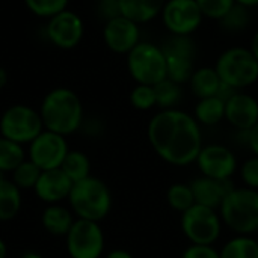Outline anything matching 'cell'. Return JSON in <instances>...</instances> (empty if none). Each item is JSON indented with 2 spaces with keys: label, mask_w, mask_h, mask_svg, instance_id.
Instances as JSON below:
<instances>
[{
  "label": "cell",
  "mask_w": 258,
  "mask_h": 258,
  "mask_svg": "<svg viewBox=\"0 0 258 258\" xmlns=\"http://www.w3.org/2000/svg\"><path fill=\"white\" fill-rule=\"evenodd\" d=\"M148 141L165 162L175 166L197 162L203 150L198 121L195 116L178 109L160 110L150 119Z\"/></svg>",
  "instance_id": "obj_1"
},
{
  "label": "cell",
  "mask_w": 258,
  "mask_h": 258,
  "mask_svg": "<svg viewBox=\"0 0 258 258\" xmlns=\"http://www.w3.org/2000/svg\"><path fill=\"white\" fill-rule=\"evenodd\" d=\"M39 115L45 130L68 136L82 127L83 104L74 91L54 88L44 97Z\"/></svg>",
  "instance_id": "obj_2"
},
{
  "label": "cell",
  "mask_w": 258,
  "mask_h": 258,
  "mask_svg": "<svg viewBox=\"0 0 258 258\" xmlns=\"http://www.w3.org/2000/svg\"><path fill=\"white\" fill-rule=\"evenodd\" d=\"M68 200L71 209L79 216V219L94 222L106 218L112 206V198L107 186L101 180L91 175L73 184Z\"/></svg>",
  "instance_id": "obj_3"
},
{
  "label": "cell",
  "mask_w": 258,
  "mask_h": 258,
  "mask_svg": "<svg viewBox=\"0 0 258 258\" xmlns=\"http://www.w3.org/2000/svg\"><path fill=\"white\" fill-rule=\"evenodd\" d=\"M222 221L236 233L246 236L258 231V190L233 189L221 204Z\"/></svg>",
  "instance_id": "obj_4"
},
{
  "label": "cell",
  "mask_w": 258,
  "mask_h": 258,
  "mask_svg": "<svg viewBox=\"0 0 258 258\" xmlns=\"http://www.w3.org/2000/svg\"><path fill=\"white\" fill-rule=\"evenodd\" d=\"M215 70L222 83L236 91H242L258 80V60L246 47L224 50L215 63Z\"/></svg>",
  "instance_id": "obj_5"
},
{
  "label": "cell",
  "mask_w": 258,
  "mask_h": 258,
  "mask_svg": "<svg viewBox=\"0 0 258 258\" xmlns=\"http://www.w3.org/2000/svg\"><path fill=\"white\" fill-rule=\"evenodd\" d=\"M127 70L138 85L154 86L166 79V57L160 45L141 41L127 54Z\"/></svg>",
  "instance_id": "obj_6"
},
{
  "label": "cell",
  "mask_w": 258,
  "mask_h": 258,
  "mask_svg": "<svg viewBox=\"0 0 258 258\" xmlns=\"http://www.w3.org/2000/svg\"><path fill=\"white\" fill-rule=\"evenodd\" d=\"M42 130L44 124L39 112L26 104H14L8 107L0 118L2 136L20 145L30 144Z\"/></svg>",
  "instance_id": "obj_7"
},
{
  "label": "cell",
  "mask_w": 258,
  "mask_h": 258,
  "mask_svg": "<svg viewBox=\"0 0 258 258\" xmlns=\"http://www.w3.org/2000/svg\"><path fill=\"white\" fill-rule=\"evenodd\" d=\"M181 230L192 245H213L221 234V218L215 209L195 204L183 212Z\"/></svg>",
  "instance_id": "obj_8"
},
{
  "label": "cell",
  "mask_w": 258,
  "mask_h": 258,
  "mask_svg": "<svg viewBox=\"0 0 258 258\" xmlns=\"http://www.w3.org/2000/svg\"><path fill=\"white\" fill-rule=\"evenodd\" d=\"M67 248L71 258H100L104 249V236L98 222L74 221L67 234Z\"/></svg>",
  "instance_id": "obj_9"
},
{
  "label": "cell",
  "mask_w": 258,
  "mask_h": 258,
  "mask_svg": "<svg viewBox=\"0 0 258 258\" xmlns=\"http://www.w3.org/2000/svg\"><path fill=\"white\" fill-rule=\"evenodd\" d=\"M45 35L50 44L56 48L73 50L85 36V23L79 14L65 9L47 20Z\"/></svg>",
  "instance_id": "obj_10"
},
{
  "label": "cell",
  "mask_w": 258,
  "mask_h": 258,
  "mask_svg": "<svg viewBox=\"0 0 258 258\" xmlns=\"http://www.w3.org/2000/svg\"><path fill=\"white\" fill-rule=\"evenodd\" d=\"M160 15L171 35H192L204 20L195 0H166Z\"/></svg>",
  "instance_id": "obj_11"
},
{
  "label": "cell",
  "mask_w": 258,
  "mask_h": 258,
  "mask_svg": "<svg viewBox=\"0 0 258 258\" xmlns=\"http://www.w3.org/2000/svg\"><path fill=\"white\" fill-rule=\"evenodd\" d=\"M68 151L70 150L65 136L50 130H42L30 142L29 157L30 162H33L41 171H50L60 168Z\"/></svg>",
  "instance_id": "obj_12"
},
{
  "label": "cell",
  "mask_w": 258,
  "mask_h": 258,
  "mask_svg": "<svg viewBox=\"0 0 258 258\" xmlns=\"http://www.w3.org/2000/svg\"><path fill=\"white\" fill-rule=\"evenodd\" d=\"M103 41L106 47L116 54H128L141 42L139 24L119 15L104 23Z\"/></svg>",
  "instance_id": "obj_13"
},
{
  "label": "cell",
  "mask_w": 258,
  "mask_h": 258,
  "mask_svg": "<svg viewBox=\"0 0 258 258\" xmlns=\"http://www.w3.org/2000/svg\"><path fill=\"white\" fill-rule=\"evenodd\" d=\"M197 163L204 177L215 180H230L237 166L234 153L227 147L218 144L203 147L201 153L198 154Z\"/></svg>",
  "instance_id": "obj_14"
},
{
  "label": "cell",
  "mask_w": 258,
  "mask_h": 258,
  "mask_svg": "<svg viewBox=\"0 0 258 258\" xmlns=\"http://www.w3.org/2000/svg\"><path fill=\"white\" fill-rule=\"evenodd\" d=\"M225 119L234 128L249 132L258 122V101L246 92H234L225 101Z\"/></svg>",
  "instance_id": "obj_15"
},
{
  "label": "cell",
  "mask_w": 258,
  "mask_h": 258,
  "mask_svg": "<svg viewBox=\"0 0 258 258\" xmlns=\"http://www.w3.org/2000/svg\"><path fill=\"white\" fill-rule=\"evenodd\" d=\"M73 184L74 183L67 177V174L57 168L41 172L35 186V192L41 201L54 204L70 197Z\"/></svg>",
  "instance_id": "obj_16"
},
{
  "label": "cell",
  "mask_w": 258,
  "mask_h": 258,
  "mask_svg": "<svg viewBox=\"0 0 258 258\" xmlns=\"http://www.w3.org/2000/svg\"><path fill=\"white\" fill-rule=\"evenodd\" d=\"M190 187L195 197V204L206 206L210 209L221 207L225 197L234 189L230 180H215L209 177L195 180Z\"/></svg>",
  "instance_id": "obj_17"
},
{
  "label": "cell",
  "mask_w": 258,
  "mask_h": 258,
  "mask_svg": "<svg viewBox=\"0 0 258 258\" xmlns=\"http://www.w3.org/2000/svg\"><path fill=\"white\" fill-rule=\"evenodd\" d=\"M166 0H119L121 15L141 24L150 23L162 14Z\"/></svg>",
  "instance_id": "obj_18"
},
{
  "label": "cell",
  "mask_w": 258,
  "mask_h": 258,
  "mask_svg": "<svg viewBox=\"0 0 258 258\" xmlns=\"http://www.w3.org/2000/svg\"><path fill=\"white\" fill-rule=\"evenodd\" d=\"M221 85H222V80L218 76L215 67L195 68V71H194V74H192V77L189 80L190 91L198 100L218 95V92L221 89Z\"/></svg>",
  "instance_id": "obj_19"
},
{
  "label": "cell",
  "mask_w": 258,
  "mask_h": 258,
  "mask_svg": "<svg viewBox=\"0 0 258 258\" xmlns=\"http://www.w3.org/2000/svg\"><path fill=\"white\" fill-rule=\"evenodd\" d=\"M195 119L203 125H216L225 119V101L215 97L201 98L195 106Z\"/></svg>",
  "instance_id": "obj_20"
},
{
  "label": "cell",
  "mask_w": 258,
  "mask_h": 258,
  "mask_svg": "<svg viewBox=\"0 0 258 258\" xmlns=\"http://www.w3.org/2000/svg\"><path fill=\"white\" fill-rule=\"evenodd\" d=\"M73 224V215L65 207L51 206L42 213V225L53 236H67Z\"/></svg>",
  "instance_id": "obj_21"
},
{
  "label": "cell",
  "mask_w": 258,
  "mask_h": 258,
  "mask_svg": "<svg viewBox=\"0 0 258 258\" xmlns=\"http://www.w3.org/2000/svg\"><path fill=\"white\" fill-rule=\"evenodd\" d=\"M21 207V190L8 180L0 183V221H11Z\"/></svg>",
  "instance_id": "obj_22"
},
{
  "label": "cell",
  "mask_w": 258,
  "mask_h": 258,
  "mask_svg": "<svg viewBox=\"0 0 258 258\" xmlns=\"http://www.w3.org/2000/svg\"><path fill=\"white\" fill-rule=\"evenodd\" d=\"M60 169L67 174V177L73 183H77V181L89 177L91 163H89V159L86 157V154H83L80 151H68L67 157L63 159V162L60 165Z\"/></svg>",
  "instance_id": "obj_23"
},
{
  "label": "cell",
  "mask_w": 258,
  "mask_h": 258,
  "mask_svg": "<svg viewBox=\"0 0 258 258\" xmlns=\"http://www.w3.org/2000/svg\"><path fill=\"white\" fill-rule=\"evenodd\" d=\"M221 258H258L257 240L248 236H239L231 239L222 251Z\"/></svg>",
  "instance_id": "obj_24"
},
{
  "label": "cell",
  "mask_w": 258,
  "mask_h": 258,
  "mask_svg": "<svg viewBox=\"0 0 258 258\" xmlns=\"http://www.w3.org/2000/svg\"><path fill=\"white\" fill-rule=\"evenodd\" d=\"M154 92H156V106L160 107L162 110L166 109H175V106L181 100V85L165 79L154 85Z\"/></svg>",
  "instance_id": "obj_25"
},
{
  "label": "cell",
  "mask_w": 258,
  "mask_h": 258,
  "mask_svg": "<svg viewBox=\"0 0 258 258\" xmlns=\"http://www.w3.org/2000/svg\"><path fill=\"white\" fill-rule=\"evenodd\" d=\"M221 27L228 33L243 32L251 23V11L239 3H236L221 20Z\"/></svg>",
  "instance_id": "obj_26"
},
{
  "label": "cell",
  "mask_w": 258,
  "mask_h": 258,
  "mask_svg": "<svg viewBox=\"0 0 258 258\" xmlns=\"http://www.w3.org/2000/svg\"><path fill=\"white\" fill-rule=\"evenodd\" d=\"M24 162V150L20 144L0 138V171H14L18 165Z\"/></svg>",
  "instance_id": "obj_27"
},
{
  "label": "cell",
  "mask_w": 258,
  "mask_h": 258,
  "mask_svg": "<svg viewBox=\"0 0 258 258\" xmlns=\"http://www.w3.org/2000/svg\"><path fill=\"white\" fill-rule=\"evenodd\" d=\"M41 169L30 160H24L21 165H18L14 171H12V183L21 190H27V189H35L38 178L41 175Z\"/></svg>",
  "instance_id": "obj_28"
},
{
  "label": "cell",
  "mask_w": 258,
  "mask_h": 258,
  "mask_svg": "<svg viewBox=\"0 0 258 258\" xmlns=\"http://www.w3.org/2000/svg\"><path fill=\"white\" fill-rule=\"evenodd\" d=\"M168 203L174 210H178L181 213L189 210L192 206H195V197L190 184L189 186L181 183L172 184L168 190Z\"/></svg>",
  "instance_id": "obj_29"
},
{
  "label": "cell",
  "mask_w": 258,
  "mask_h": 258,
  "mask_svg": "<svg viewBox=\"0 0 258 258\" xmlns=\"http://www.w3.org/2000/svg\"><path fill=\"white\" fill-rule=\"evenodd\" d=\"M68 2L70 0H24V5L33 15L48 20L68 9Z\"/></svg>",
  "instance_id": "obj_30"
},
{
  "label": "cell",
  "mask_w": 258,
  "mask_h": 258,
  "mask_svg": "<svg viewBox=\"0 0 258 258\" xmlns=\"http://www.w3.org/2000/svg\"><path fill=\"white\" fill-rule=\"evenodd\" d=\"M130 103L138 110H150L156 106L154 86L136 85L130 92Z\"/></svg>",
  "instance_id": "obj_31"
},
{
  "label": "cell",
  "mask_w": 258,
  "mask_h": 258,
  "mask_svg": "<svg viewBox=\"0 0 258 258\" xmlns=\"http://www.w3.org/2000/svg\"><path fill=\"white\" fill-rule=\"evenodd\" d=\"M204 15V18L221 20L234 5L236 0H195Z\"/></svg>",
  "instance_id": "obj_32"
},
{
  "label": "cell",
  "mask_w": 258,
  "mask_h": 258,
  "mask_svg": "<svg viewBox=\"0 0 258 258\" xmlns=\"http://www.w3.org/2000/svg\"><path fill=\"white\" fill-rule=\"evenodd\" d=\"M242 180L249 189L258 190V156H254L242 166Z\"/></svg>",
  "instance_id": "obj_33"
},
{
  "label": "cell",
  "mask_w": 258,
  "mask_h": 258,
  "mask_svg": "<svg viewBox=\"0 0 258 258\" xmlns=\"http://www.w3.org/2000/svg\"><path fill=\"white\" fill-rule=\"evenodd\" d=\"M97 11H98L100 17L104 20V23L115 17H119L121 15L119 0H98Z\"/></svg>",
  "instance_id": "obj_34"
},
{
  "label": "cell",
  "mask_w": 258,
  "mask_h": 258,
  "mask_svg": "<svg viewBox=\"0 0 258 258\" xmlns=\"http://www.w3.org/2000/svg\"><path fill=\"white\" fill-rule=\"evenodd\" d=\"M183 258H221V255L212 245H192L184 251Z\"/></svg>",
  "instance_id": "obj_35"
},
{
  "label": "cell",
  "mask_w": 258,
  "mask_h": 258,
  "mask_svg": "<svg viewBox=\"0 0 258 258\" xmlns=\"http://www.w3.org/2000/svg\"><path fill=\"white\" fill-rule=\"evenodd\" d=\"M248 133V144H249V148L252 150V153L258 156V122L249 130L246 132Z\"/></svg>",
  "instance_id": "obj_36"
},
{
  "label": "cell",
  "mask_w": 258,
  "mask_h": 258,
  "mask_svg": "<svg viewBox=\"0 0 258 258\" xmlns=\"http://www.w3.org/2000/svg\"><path fill=\"white\" fill-rule=\"evenodd\" d=\"M251 53L254 54V57L258 60V30L254 33L252 39H251V45H249Z\"/></svg>",
  "instance_id": "obj_37"
},
{
  "label": "cell",
  "mask_w": 258,
  "mask_h": 258,
  "mask_svg": "<svg viewBox=\"0 0 258 258\" xmlns=\"http://www.w3.org/2000/svg\"><path fill=\"white\" fill-rule=\"evenodd\" d=\"M106 258H133L127 251H122V249H116V251H112Z\"/></svg>",
  "instance_id": "obj_38"
},
{
  "label": "cell",
  "mask_w": 258,
  "mask_h": 258,
  "mask_svg": "<svg viewBox=\"0 0 258 258\" xmlns=\"http://www.w3.org/2000/svg\"><path fill=\"white\" fill-rule=\"evenodd\" d=\"M8 71L3 67H0V91L8 85Z\"/></svg>",
  "instance_id": "obj_39"
},
{
  "label": "cell",
  "mask_w": 258,
  "mask_h": 258,
  "mask_svg": "<svg viewBox=\"0 0 258 258\" xmlns=\"http://www.w3.org/2000/svg\"><path fill=\"white\" fill-rule=\"evenodd\" d=\"M236 3L248 8V9H252V8H257L258 6V0H236Z\"/></svg>",
  "instance_id": "obj_40"
},
{
  "label": "cell",
  "mask_w": 258,
  "mask_h": 258,
  "mask_svg": "<svg viewBox=\"0 0 258 258\" xmlns=\"http://www.w3.org/2000/svg\"><path fill=\"white\" fill-rule=\"evenodd\" d=\"M6 254H8L6 245H5V242L0 239V258H6Z\"/></svg>",
  "instance_id": "obj_41"
},
{
  "label": "cell",
  "mask_w": 258,
  "mask_h": 258,
  "mask_svg": "<svg viewBox=\"0 0 258 258\" xmlns=\"http://www.w3.org/2000/svg\"><path fill=\"white\" fill-rule=\"evenodd\" d=\"M21 258H44V257H41L39 254H36V252H26L24 255Z\"/></svg>",
  "instance_id": "obj_42"
},
{
  "label": "cell",
  "mask_w": 258,
  "mask_h": 258,
  "mask_svg": "<svg viewBox=\"0 0 258 258\" xmlns=\"http://www.w3.org/2000/svg\"><path fill=\"white\" fill-rule=\"evenodd\" d=\"M3 180H6V178H5V172H3V171H0V183H2Z\"/></svg>",
  "instance_id": "obj_43"
},
{
  "label": "cell",
  "mask_w": 258,
  "mask_h": 258,
  "mask_svg": "<svg viewBox=\"0 0 258 258\" xmlns=\"http://www.w3.org/2000/svg\"><path fill=\"white\" fill-rule=\"evenodd\" d=\"M255 240H257V245H258V239H255Z\"/></svg>",
  "instance_id": "obj_44"
}]
</instances>
